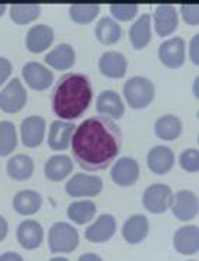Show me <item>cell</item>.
<instances>
[{
    "label": "cell",
    "instance_id": "5",
    "mask_svg": "<svg viewBox=\"0 0 199 261\" xmlns=\"http://www.w3.org/2000/svg\"><path fill=\"white\" fill-rule=\"evenodd\" d=\"M174 200L172 190L166 184L149 185L144 192V207L152 214H163L166 213Z\"/></svg>",
    "mask_w": 199,
    "mask_h": 261
},
{
    "label": "cell",
    "instance_id": "17",
    "mask_svg": "<svg viewBox=\"0 0 199 261\" xmlns=\"http://www.w3.org/2000/svg\"><path fill=\"white\" fill-rule=\"evenodd\" d=\"M148 168L156 175H165L175 164V155L168 146H155L148 154Z\"/></svg>",
    "mask_w": 199,
    "mask_h": 261
},
{
    "label": "cell",
    "instance_id": "28",
    "mask_svg": "<svg viewBox=\"0 0 199 261\" xmlns=\"http://www.w3.org/2000/svg\"><path fill=\"white\" fill-rule=\"evenodd\" d=\"M95 35L102 45H113L122 38V29L112 17L105 16L96 24Z\"/></svg>",
    "mask_w": 199,
    "mask_h": 261
},
{
    "label": "cell",
    "instance_id": "13",
    "mask_svg": "<svg viewBox=\"0 0 199 261\" xmlns=\"http://www.w3.org/2000/svg\"><path fill=\"white\" fill-rule=\"evenodd\" d=\"M45 129H46V122L42 116L33 115L26 118L20 125L22 141H23L24 146L36 148L40 145L45 138Z\"/></svg>",
    "mask_w": 199,
    "mask_h": 261
},
{
    "label": "cell",
    "instance_id": "12",
    "mask_svg": "<svg viewBox=\"0 0 199 261\" xmlns=\"http://www.w3.org/2000/svg\"><path fill=\"white\" fill-rule=\"evenodd\" d=\"M116 232V220L113 215L102 214L95 223L88 227L84 231V237L91 243H106L115 236Z\"/></svg>",
    "mask_w": 199,
    "mask_h": 261
},
{
    "label": "cell",
    "instance_id": "29",
    "mask_svg": "<svg viewBox=\"0 0 199 261\" xmlns=\"http://www.w3.org/2000/svg\"><path fill=\"white\" fill-rule=\"evenodd\" d=\"M182 132V122L175 115L161 116L155 123V134L159 139L163 141H174Z\"/></svg>",
    "mask_w": 199,
    "mask_h": 261
},
{
    "label": "cell",
    "instance_id": "2",
    "mask_svg": "<svg viewBox=\"0 0 199 261\" xmlns=\"http://www.w3.org/2000/svg\"><path fill=\"white\" fill-rule=\"evenodd\" d=\"M93 98L92 82L88 75L79 72L65 73L54 85L50 102L54 115L72 122L80 118Z\"/></svg>",
    "mask_w": 199,
    "mask_h": 261
},
{
    "label": "cell",
    "instance_id": "1",
    "mask_svg": "<svg viewBox=\"0 0 199 261\" xmlns=\"http://www.w3.org/2000/svg\"><path fill=\"white\" fill-rule=\"evenodd\" d=\"M72 154L86 171H103L112 165L122 149L121 128L107 116H91L72 135Z\"/></svg>",
    "mask_w": 199,
    "mask_h": 261
},
{
    "label": "cell",
    "instance_id": "20",
    "mask_svg": "<svg viewBox=\"0 0 199 261\" xmlns=\"http://www.w3.org/2000/svg\"><path fill=\"white\" fill-rule=\"evenodd\" d=\"M128 69V61L125 55L119 52H105L99 59V70L110 79H121Z\"/></svg>",
    "mask_w": 199,
    "mask_h": 261
},
{
    "label": "cell",
    "instance_id": "30",
    "mask_svg": "<svg viewBox=\"0 0 199 261\" xmlns=\"http://www.w3.org/2000/svg\"><path fill=\"white\" fill-rule=\"evenodd\" d=\"M95 214H96V205L93 201H76L68 207V217L72 223L77 225L91 223Z\"/></svg>",
    "mask_w": 199,
    "mask_h": 261
},
{
    "label": "cell",
    "instance_id": "11",
    "mask_svg": "<svg viewBox=\"0 0 199 261\" xmlns=\"http://www.w3.org/2000/svg\"><path fill=\"white\" fill-rule=\"evenodd\" d=\"M26 84L35 91H45L53 82V73L39 62H27L22 69Z\"/></svg>",
    "mask_w": 199,
    "mask_h": 261
},
{
    "label": "cell",
    "instance_id": "27",
    "mask_svg": "<svg viewBox=\"0 0 199 261\" xmlns=\"http://www.w3.org/2000/svg\"><path fill=\"white\" fill-rule=\"evenodd\" d=\"M33 171H35V164H33V160L27 155H15L8 162L9 177L16 181H27L33 175Z\"/></svg>",
    "mask_w": 199,
    "mask_h": 261
},
{
    "label": "cell",
    "instance_id": "19",
    "mask_svg": "<svg viewBox=\"0 0 199 261\" xmlns=\"http://www.w3.org/2000/svg\"><path fill=\"white\" fill-rule=\"evenodd\" d=\"M16 234L19 244L26 250H36L43 243V227L35 220L19 224Z\"/></svg>",
    "mask_w": 199,
    "mask_h": 261
},
{
    "label": "cell",
    "instance_id": "42",
    "mask_svg": "<svg viewBox=\"0 0 199 261\" xmlns=\"http://www.w3.org/2000/svg\"><path fill=\"white\" fill-rule=\"evenodd\" d=\"M6 9H8V6H6V5H3V3L0 5V16L3 15L5 12H6Z\"/></svg>",
    "mask_w": 199,
    "mask_h": 261
},
{
    "label": "cell",
    "instance_id": "25",
    "mask_svg": "<svg viewBox=\"0 0 199 261\" xmlns=\"http://www.w3.org/2000/svg\"><path fill=\"white\" fill-rule=\"evenodd\" d=\"M75 59H76L75 50L68 43L58 45L52 52H49L45 56V62H47V65H50L53 69L58 70L70 69L75 65Z\"/></svg>",
    "mask_w": 199,
    "mask_h": 261
},
{
    "label": "cell",
    "instance_id": "33",
    "mask_svg": "<svg viewBox=\"0 0 199 261\" xmlns=\"http://www.w3.org/2000/svg\"><path fill=\"white\" fill-rule=\"evenodd\" d=\"M99 5H72L69 9L70 19L79 24H88L99 15Z\"/></svg>",
    "mask_w": 199,
    "mask_h": 261
},
{
    "label": "cell",
    "instance_id": "10",
    "mask_svg": "<svg viewBox=\"0 0 199 261\" xmlns=\"http://www.w3.org/2000/svg\"><path fill=\"white\" fill-rule=\"evenodd\" d=\"M139 175H140L139 164L129 156H123L121 160H118L110 171L112 181L119 187L133 185L139 179Z\"/></svg>",
    "mask_w": 199,
    "mask_h": 261
},
{
    "label": "cell",
    "instance_id": "36",
    "mask_svg": "<svg viewBox=\"0 0 199 261\" xmlns=\"http://www.w3.org/2000/svg\"><path fill=\"white\" fill-rule=\"evenodd\" d=\"M181 12H182V17L188 24L192 26H198L199 24V6L198 5H182L181 6Z\"/></svg>",
    "mask_w": 199,
    "mask_h": 261
},
{
    "label": "cell",
    "instance_id": "18",
    "mask_svg": "<svg viewBox=\"0 0 199 261\" xmlns=\"http://www.w3.org/2000/svg\"><path fill=\"white\" fill-rule=\"evenodd\" d=\"M54 39L53 29L47 24H36L26 35V47L32 54H42L52 45Z\"/></svg>",
    "mask_w": 199,
    "mask_h": 261
},
{
    "label": "cell",
    "instance_id": "37",
    "mask_svg": "<svg viewBox=\"0 0 199 261\" xmlns=\"http://www.w3.org/2000/svg\"><path fill=\"white\" fill-rule=\"evenodd\" d=\"M10 73H12V63L9 59L0 56V86L6 82V79L10 76Z\"/></svg>",
    "mask_w": 199,
    "mask_h": 261
},
{
    "label": "cell",
    "instance_id": "26",
    "mask_svg": "<svg viewBox=\"0 0 199 261\" xmlns=\"http://www.w3.org/2000/svg\"><path fill=\"white\" fill-rule=\"evenodd\" d=\"M40 207H42V195L32 190L17 192L13 198V208L20 215L36 214Z\"/></svg>",
    "mask_w": 199,
    "mask_h": 261
},
{
    "label": "cell",
    "instance_id": "22",
    "mask_svg": "<svg viewBox=\"0 0 199 261\" xmlns=\"http://www.w3.org/2000/svg\"><path fill=\"white\" fill-rule=\"evenodd\" d=\"M96 111L100 115L110 116L113 119H121L125 114V105L118 92L103 91V92H100L96 99Z\"/></svg>",
    "mask_w": 199,
    "mask_h": 261
},
{
    "label": "cell",
    "instance_id": "16",
    "mask_svg": "<svg viewBox=\"0 0 199 261\" xmlns=\"http://www.w3.org/2000/svg\"><path fill=\"white\" fill-rule=\"evenodd\" d=\"M174 247L179 254L192 255L199 250L198 225H184L174 236Z\"/></svg>",
    "mask_w": 199,
    "mask_h": 261
},
{
    "label": "cell",
    "instance_id": "31",
    "mask_svg": "<svg viewBox=\"0 0 199 261\" xmlns=\"http://www.w3.org/2000/svg\"><path fill=\"white\" fill-rule=\"evenodd\" d=\"M17 146V135L15 125L9 121L0 123V156L12 154Z\"/></svg>",
    "mask_w": 199,
    "mask_h": 261
},
{
    "label": "cell",
    "instance_id": "23",
    "mask_svg": "<svg viewBox=\"0 0 199 261\" xmlns=\"http://www.w3.org/2000/svg\"><path fill=\"white\" fill-rule=\"evenodd\" d=\"M129 39L132 46L136 50H140L149 45L152 39V31H151V15L144 13L135 23L132 24L129 31Z\"/></svg>",
    "mask_w": 199,
    "mask_h": 261
},
{
    "label": "cell",
    "instance_id": "34",
    "mask_svg": "<svg viewBox=\"0 0 199 261\" xmlns=\"http://www.w3.org/2000/svg\"><path fill=\"white\" fill-rule=\"evenodd\" d=\"M179 164L186 172H198L199 171V151L198 149H185L179 156Z\"/></svg>",
    "mask_w": 199,
    "mask_h": 261
},
{
    "label": "cell",
    "instance_id": "41",
    "mask_svg": "<svg viewBox=\"0 0 199 261\" xmlns=\"http://www.w3.org/2000/svg\"><path fill=\"white\" fill-rule=\"evenodd\" d=\"M80 261H83V260H100L99 257L96 255V254H84V255H82L80 258H79Z\"/></svg>",
    "mask_w": 199,
    "mask_h": 261
},
{
    "label": "cell",
    "instance_id": "9",
    "mask_svg": "<svg viewBox=\"0 0 199 261\" xmlns=\"http://www.w3.org/2000/svg\"><path fill=\"white\" fill-rule=\"evenodd\" d=\"M159 61L170 69H178L185 63V40L179 36L168 39L158 50Z\"/></svg>",
    "mask_w": 199,
    "mask_h": 261
},
{
    "label": "cell",
    "instance_id": "14",
    "mask_svg": "<svg viewBox=\"0 0 199 261\" xmlns=\"http://www.w3.org/2000/svg\"><path fill=\"white\" fill-rule=\"evenodd\" d=\"M76 129L75 123L68 121H54L50 125L47 144L53 151H65L70 145L72 135Z\"/></svg>",
    "mask_w": 199,
    "mask_h": 261
},
{
    "label": "cell",
    "instance_id": "3",
    "mask_svg": "<svg viewBox=\"0 0 199 261\" xmlns=\"http://www.w3.org/2000/svg\"><path fill=\"white\" fill-rule=\"evenodd\" d=\"M123 96L130 108L144 109L148 105H151V102L155 98V86L148 77H130L123 85Z\"/></svg>",
    "mask_w": 199,
    "mask_h": 261
},
{
    "label": "cell",
    "instance_id": "7",
    "mask_svg": "<svg viewBox=\"0 0 199 261\" xmlns=\"http://www.w3.org/2000/svg\"><path fill=\"white\" fill-rule=\"evenodd\" d=\"M103 188V182L99 177L88 175V174H76L66 182V194L79 198V197H96Z\"/></svg>",
    "mask_w": 199,
    "mask_h": 261
},
{
    "label": "cell",
    "instance_id": "40",
    "mask_svg": "<svg viewBox=\"0 0 199 261\" xmlns=\"http://www.w3.org/2000/svg\"><path fill=\"white\" fill-rule=\"evenodd\" d=\"M5 260H22V257L17 253H6L3 255H0V261Z\"/></svg>",
    "mask_w": 199,
    "mask_h": 261
},
{
    "label": "cell",
    "instance_id": "32",
    "mask_svg": "<svg viewBox=\"0 0 199 261\" xmlns=\"http://www.w3.org/2000/svg\"><path fill=\"white\" fill-rule=\"evenodd\" d=\"M40 15L39 5H12L10 17L17 24H27L36 20Z\"/></svg>",
    "mask_w": 199,
    "mask_h": 261
},
{
    "label": "cell",
    "instance_id": "38",
    "mask_svg": "<svg viewBox=\"0 0 199 261\" xmlns=\"http://www.w3.org/2000/svg\"><path fill=\"white\" fill-rule=\"evenodd\" d=\"M198 43H199V35H195L192 38L191 42V61L193 65H199V56H198Z\"/></svg>",
    "mask_w": 199,
    "mask_h": 261
},
{
    "label": "cell",
    "instance_id": "24",
    "mask_svg": "<svg viewBox=\"0 0 199 261\" xmlns=\"http://www.w3.org/2000/svg\"><path fill=\"white\" fill-rule=\"evenodd\" d=\"M73 171V162L68 155H53L45 164V175L47 179L59 182Z\"/></svg>",
    "mask_w": 199,
    "mask_h": 261
},
{
    "label": "cell",
    "instance_id": "39",
    "mask_svg": "<svg viewBox=\"0 0 199 261\" xmlns=\"http://www.w3.org/2000/svg\"><path fill=\"white\" fill-rule=\"evenodd\" d=\"M8 223H6V220L0 215V243L6 238V236H8Z\"/></svg>",
    "mask_w": 199,
    "mask_h": 261
},
{
    "label": "cell",
    "instance_id": "35",
    "mask_svg": "<svg viewBox=\"0 0 199 261\" xmlns=\"http://www.w3.org/2000/svg\"><path fill=\"white\" fill-rule=\"evenodd\" d=\"M138 5H110V13L121 22L132 20L138 13Z\"/></svg>",
    "mask_w": 199,
    "mask_h": 261
},
{
    "label": "cell",
    "instance_id": "8",
    "mask_svg": "<svg viewBox=\"0 0 199 261\" xmlns=\"http://www.w3.org/2000/svg\"><path fill=\"white\" fill-rule=\"evenodd\" d=\"M172 213L179 221L193 220L199 211L198 195L189 190H181L175 194L172 200Z\"/></svg>",
    "mask_w": 199,
    "mask_h": 261
},
{
    "label": "cell",
    "instance_id": "4",
    "mask_svg": "<svg viewBox=\"0 0 199 261\" xmlns=\"http://www.w3.org/2000/svg\"><path fill=\"white\" fill-rule=\"evenodd\" d=\"M79 246V234L68 223H54L49 230V248L53 254L72 253Z\"/></svg>",
    "mask_w": 199,
    "mask_h": 261
},
{
    "label": "cell",
    "instance_id": "21",
    "mask_svg": "<svg viewBox=\"0 0 199 261\" xmlns=\"http://www.w3.org/2000/svg\"><path fill=\"white\" fill-rule=\"evenodd\" d=\"M149 232V221L145 215L138 214L132 215L130 218L126 220V223L122 227V236L128 244H139L144 241Z\"/></svg>",
    "mask_w": 199,
    "mask_h": 261
},
{
    "label": "cell",
    "instance_id": "15",
    "mask_svg": "<svg viewBox=\"0 0 199 261\" xmlns=\"http://www.w3.org/2000/svg\"><path fill=\"white\" fill-rule=\"evenodd\" d=\"M178 12L172 5H159L155 9L153 23L155 31L161 38L172 35L178 29Z\"/></svg>",
    "mask_w": 199,
    "mask_h": 261
},
{
    "label": "cell",
    "instance_id": "6",
    "mask_svg": "<svg viewBox=\"0 0 199 261\" xmlns=\"http://www.w3.org/2000/svg\"><path fill=\"white\" fill-rule=\"evenodd\" d=\"M27 102V92L20 82V79H12L5 88V91L0 92V108L2 111L8 114H16L22 111Z\"/></svg>",
    "mask_w": 199,
    "mask_h": 261
}]
</instances>
